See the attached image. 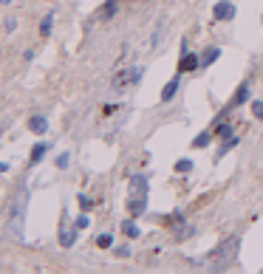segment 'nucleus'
Returning <instances> with one entry per match:
<instances>
[{"mask_svg":"<svg viewBox=\"0 0 263 274\" xmlns=\"http://www.w3.org/2000/svg\"><path fill=\"white\" fill-rule=\"evenodd\" d=\"M235 147H238V136H235V138H232V136H229V138H224V144L218 147V156H227L229 150H235Z\"/></svg>","mask_w":263,"mask_h":274,"instance_id":"16","label":"nucleus"},{"mask_svg":"<svg viewBox=\"0 0 263 274\" xmlns=\"http://www.w3.org/2000/svg\"><path fill=\"white\" fill-rule=\"evenodd\" d=\"M178 85H181V80H178V77L167 82V85L161 88V102H170L173 96H175V91H178Z\"/></svg>","mask_w":263,"mask_h":274,"instance_id":"12","label":"nucleus"},{"mask_svg":"<svg viewBox=\"0 0 263 274\" xmlns=\"http://www.w3.org/2000/svg\"><path fill=\"white\" fill-rule=\"evenodd\" d=\"M212 20H235V6L229 0H221L212 9Z\"/></svg>","mask_w":263,"mask_h":274,"instance_id":"5","label":"nucleus"},{"mask_svg":"<svg viewBox=\"0 0 263 274\" xmlns=\"http://www.w3.org/2000/svg\"><path fill=\"white\" fill-rule=\"evenodd\" d=\"M193 170V161L190 159H178L175 161V172H190Z\"/></svg>","mask_w":263,"mask_h":274,"instance_id":"19","label":"nucleus"},{"mask_svg":"<svg viewBox=\"0 0 263 274\" xmlns=\"http://www.w3.org/2000/svg\"><path fill=\"white\" fill-rule=\"evenodd\" d=\"M116 12H119V0H105L96 14H99V20H111Z\"/></svg>","mask_w":263,"mask_h":274,"instance_id":"9","label":"nucleus"},{"mask_svg":"<svg viewBox=\"0 0 263 274\" xmlns=\"http://www.w3.org/2000/svg\"><path fill=\"white\" fill-rule=\"evenodd\" d=\"M96 246H99V249H111V246H114V238H111V235H99V238H96Z\"/></svg>","mask_w":263,"mask_h":274,"instance_id":"20","label":"nucleus"},{"mask_svg":"<svg viewBox=\"0 0 263 274\" xmlns=\"http://www.w3.org/2000/svg\"><path fill=\"white\" fill-rule=\"evenodd\" d=\"M48 153V144L46 141H40V144H34V150H31V156H29V164H40V161L46 159Z\"/></svg>","mask_w":263,"mask_h":274,"instance_id":"14","label":"nucleus"},{"mask_svg":"<svg viewBox=\"0 0 263 274\" xmlns=\"http://www.w3.org/2000/svg\"><path fill=\"white\" fill-rule=\"evenodd\" d=\"M26 206H29V190L20 187V192L12 198L9 212H6V235L12 240L26 238Z\"/></svg>","mask_w":263,"mask_h":274,"instance_id":"1","label":"nucleus"},{"mask_svg":"<svg viewBox=\"0 0 263 274\" xmlns=\"http://www.w3.org/2000/svg\"><path fill=\"white\" fill-rule=\"evenodd\" d=\"M209 138H212V133H198L195 141H193V147H206V144H209Z\"/></svg>","mask_w":263,"mask_h":274,"instance_id":"18","label":"nucleus"},{"mask_svg":"<svg viewBox=\"0 0 263 274\" xmlns=\"http://www.w3.org/2000/svg\"><path fill=\"white\" fill-rule=\"evenodd\" d=\"M29 130H31V133H37V136H43V133L48 130L46 116H31V119H29Z\"/></svg>","mask_w":263,"mask_h":274,"instance_id":"11","label":"nucleus"},{"mask_svg":"<svg viewBox=\"0 0 263 274\" xmlns=\"http://www.w3.org/2000/svg\"><path fill=\"white\" fill-rule=\"evenodd\" d=\"M68 161H71V153H59V156H57V167H59V170H65Z\"/></svg>","mask_w":263,"mask_h":274,"instance_id":"22","label":"nucleus"},{"mask_svg":"<svg viewBox=\"0 0 263 274\" xmlns=\"http://www.w3.org/2000/svg\"><path fill=\"white\" fill-rule=\"evenodd\" d=\"M77 223H74V229H68V218H62V226H59V246L62 249H68V246H74V238H77Z\"/></svg>","mask_w":263,"mask_h":274,"instance_id":"6","label":"nucleus"},{"mask_svg":"<svg viewBox=\"0 0 263 274\" xmlns=\"http://www.w3.org/2000/svg\"><path fill=\"white\" fill-rule=\"evenodd\" d=\"M51 26H54V12H48L46 17H43V23H40V34L48 37V34H51Z\"/></svg>","mask_w":263,"mask_h":274,"instance_id":"15","label":"nucleus"},{"mask_svg":"<svg viewBox=\"0 0 263 274\" xmlns=\"http://www.w3.org/2000/svg\"><path fill=\"white\" fill-rule=\"evenodd\" d=\"M246 99H249V85L243 82V85H240L238 91H235V96H232V102L227 105V110H229V108H238V105H243ZM227 110H224V113H227Z\"/></svg>","mask_w":263,"mask_h":274,"instance_id":"10","label":"nucleus"},{"mask_svg":"<svg viewBox=\"0 0 263 274\" xmlns=\"http://www.w3.org/2000/svg\"><path fill=\"white\" fill-rule=\"evenodd\" d=\"M147 178H145V175H133V178H130V195H133V198H147Z\"/></svg>","mask_w":263,"mask_h":274,"instance_id":"7","label":"nucleus"},{"mask_svg":"<svg viewBox=\"0 0 263 274\" xmlns=\"http://www.w3.org/2000/svg\"><path fill=\"white\" fill-rule=\"evenodd\" d=\"M238 249H240L238 235L224 238L215 249L209 251V257H206V260H209V269H212V272H227L229 266H235V260H238Z\"/></svg>","mask_w":263,"mask_h":274,"instance_id":"2","label":"nucleus"},{"mask_svg":"<svg viewBox=\"0 0 263 274\" xmlns=\"http://www.w3.org/2000/svg\"><path fill=\"white\" fill-rule=\"evenodd\" d=\"M142 74H145L142 68H122V71H116V74H114V82H111V88H114V91L130 88V85H136V82L142 80Z\"/></svg>","mask_w":263,"mask_h":274,"instance_id":"3","label":"nucleus"},{"mask_svg":"<svg viewBox=\"0 0 263 274\" xmlns=\"http://www.w3.org/2000/svg\"><path fill=\"white\" fill-rule=\"evenodd\" d=\"M6 3H12V0H0V6H6Z\"/></svg>","mask_w":263,"mask_h":274,"instance_id":"26","label":"nucleus"},{"mask_svg":"<svg viewBox=\"0 0 263 274\" xmlns=\"http://www.w3.org/2000/svg\"><path fill=\"white\" fill-rule=\"evenodd\" d=\"M77 226H80V229H85V226H88V218H85V215H80V218H77Z\"/></svg>","mask_w":263,"mask_h":274,"instance_id":"25","label":"nucleus"},{"mask_svg":"<svg viewBox=\"0 0 263 274\" xmlns=\"http://www.w3.org/2000/svg\"><path fill=\"white\" fill-rule=\"evenodd\" d=\"M252 116H255V119H263V99H255V102H252Z\"/></svg>","mask_w":263,"mask_h":274,"instance_id":"21","label":"nucleus"},{"mask_svg":"<svg viewBox=\"0 0 263 274\" xmlns=\"http://www.w3.org/2000/svg\"><path fill=\"white\" fill-rule=\"evenodd\" d=\"M201 68V59L195 54H187V43H181V59H178V74H187V71Z\"/></svg>","mask_w":263,"mask_h":274,"instance_id":"4","label":"nucleus"},{"mask_svg":"<svg viewBox=\"0 0 263 274\" xmlns=\"http://www.w3.org/2000/svg\"><path fill=\"white\" fill-rule=\"evenodd\" d=\"M17 28V20L14 17H6V31H14Z\"/></svg>","mask_w":263,"mask_h":274,"instance_id":"24","label":"nucleus"},{"mask_svg":"<svg viewBox=\"0 0 263 274\" xmlns=\"http://www.w3.org/2000/svg\"><path fill=\"white\" fill-rule=\"evenodd\" d=\"M215 133H218L221 138H229V136H232V125H221V127L215 130Z\"/></svg>","mask_w":263,"mask_h":274,"instance_id":"23","label":"nucleus"},{"mask_svg":"<svg viewBox=\"0 0 263 274\" xmlns=\"http://www.w3.org/2000/svg\"><path fill=\"white\" fill-rule=\"evenodd\" d=\"M127 212L133 218H139V215H145L147 212V198H133V195H127Z\"/></svg>","mask_w":263,"mask_h":274,"instance_id":"8","label":"nucleus"},{"mask_svg":"<svg viewBox=\"0 0 263 274\" xmlns=\"http://www.w3.org/2000/svg\"><path fill=\"white\" fill-rule=\"evenodd\" d=\"M122 232H125L127 238H139V226L133 220H122Z\"/></svg>","mask_w":263,"mask_h":274,"instance_id":"17","label":"nucleus"},{"mask_svg":"<svg viewBox=\"0 0 263 274\" xmlns=\"http://www.w3.org/2000/svg\"><path fill=\"white\" fill-rule=\"evenodd\" d=\"M218 57H221V48H218V46H209V48L204 51V54H201V68L212 65V62H215Z\"/></svg>","mask_w":263,"mask_h":274,"instance_id":"13","label":"nucleus"}]
</instances>
